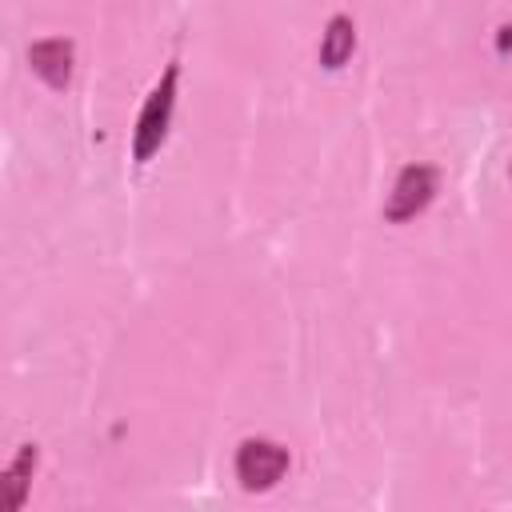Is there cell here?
Segmentation results:
<instances>
[{"mask_svg":"<svg viewBox=\"0 0 512 512\" xmlns=\"http://www.w3.org/2000/svg\"><path fill=\"white\" fill-rule=\"evenodd\" d=\"M28 64H32V72H36L44 84L64 88L68 76H72V44L60 40V36H52V40H36V44L28 48Z\"/></svg>","mask_w":512,"mask_h":512,"instance_id":"4","label":"cell"},{"mask_svg":"<svg viewBox=\"0 0 512 512\" xmlns=\"http://www.w3.org/2000/svg\"><path fill=\"white\" fill-rule=\"evenodd\" d=\"M288 472V448L276 444V440H264V436H252L236 448V480L248 488V492H264L272 488L280 476Z\"/></svg>","mask_w":512,"mask_h":512,"instance_id":"2","label":"cell"},{"mask_svg":"<svg viewBox=\"0 0 512 512\" xmlns=\"http://www.w3.org/2000/svg\"><path fill=\"white\" fill-rule=\"evenodd\" d=\"M176 64L164 68V76L156 80V88L148 92L140 116H136V132H132V156L144 164L160 152L164 136H168V124H172V104H176Z\"/></svg>","mask_w":512,"mask_h":512,"instance_id":"1","label":"cell"},{"mask_svg":"<svg viewBox=\"0 0 512 512\" xmlns=\"http://www.w3.org/2000/svg\"><path fill=\"white\" fill-rule=\"evenodd\" d=\"M436 196V168H428V164H408L400 176H396V184H392V196H388V208H384V216L388 220H412L416 212H424L428 208V200Z\"/></svg>","mask_w":512,"mask_h":512,"instance_id":"3","label":"cell"},{"mask_svg":"<svg viewBox=\"0 0 512 512\" xmlns=\"http://www.w3.org/2000/svg\"><path fill=\"white\" fill-rule=\"evenodd\" d=\"M32 468H36V448H32V444H24V448L16 452V460L4 468V488H8V508H12V512L24 504V492H28Z\"/></svg>","mask_w":512,"mask_h":512,"instance_id":"6","label":"cell"},{"mask_svg":"<svg viewBox=\"0 0 512 512\" xmlns=\"http://www.w3.org/2000/svg\"><path fill=\"white\" fill-rule=\"evenodd\" d=\"M356 48V28L348 16H332L324 36H320V64L324 68H340Z\"/></svg>","mask_w":512,"mask_h":512,"instance_id":"5","label":"cell"}]
</instances>
